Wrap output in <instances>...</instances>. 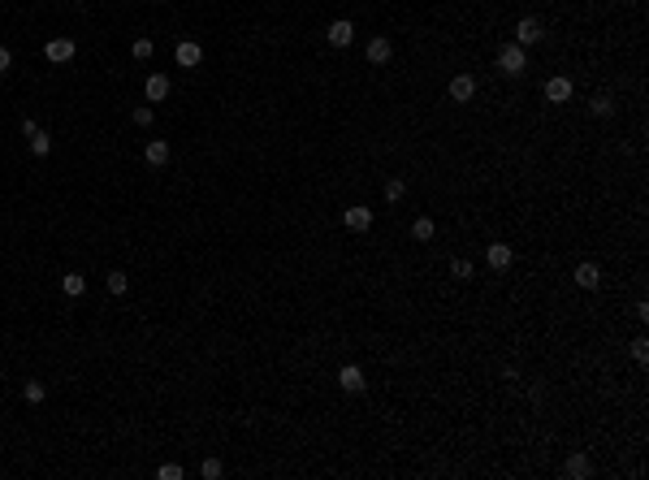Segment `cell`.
<instances>
[{
  "label": "cell",
  "mask_w": 649,
  "mask_h": 480,
  "mask_svg": "<svg viewBox=\"0 0 649 480\" xmlns=\"http://www.w3.org/2000/svg\"><path fill=\"white\" fill-rule=\"evenodd\" d=\"M152 52H156V43H152V39H135V43H130V57H135V61H148Z\"/></svg>",
  "instance_id": "ffe728a7"
},
{
  "label": "cell",
  "mask_w": 649,
  "mask_h": 480,
  "mask_svg": "<svg viewBox=\"0 0 649 480\" xmlns=\"http://www.w3.org/2000/svg\"><path fill=\"white\" fill-rule=\"evenodd\" d=\"M156 476H160V480H182V468H177V463H165Z\"/></svg>",
  "instance_id": "83f0119b"
},
{
  "label": "cell",
  "mask_w": 649,
  "mask_h": 480,
  "mask_svg": "<svg viewBox=\"0 0 649 480\" xmlns=\"http://www.w3.org/2000/svg\"><path fill=\"white\" fill-rule=\"evenodd\" d=\"M9 66H13V52H9V48H0V74H9Z\"/></svg>",
  "instance_id": "f1b7e54d"
},
{
  "label": "cell",
  "mask_w": 649,
  "mask_h": 480,
  "mask_svg": "<svg viewBox=\"0 0 649 480\" xmlns=\"http://www.w3.org/2000/svg\"><path fill=\"white\" fill-rule=\"evenodd\" d=\"M576 286H580V290H597V286H602V268H597L593 260L576 264Z\"/></svg>",
  "instance_id": "8992f818"
},
{
  "label": "cell",
  "mask_w": 649,
  "mask_h": 480,
  "mask_svg": "<svg viewBox=\"0 0 649 480\" xmlns=\"http://www.w3.org/2000/svg\"><path fill=\"white\" fill-rule=\"evenodd\" d=\"M485 260H490V268H511V260H515V251L507 247V243H490V251H485Z\"/></svg>",
  "instance_id": "8fae6325"
},
{
  "label": "cell",
  "mask_w": 649,
  "mask_h": 480,
  "mask_svg": "<svg viewBox=\"0 0 649 480\" xmlns=\"http://www.w3.org/2000/svg\"><path fill=\"white\" fill-rule=\"evenodd\" d=\"M221 472H225V468H221V459H204V468H200L204 480H221Z\"/></svg>",
  "instance_id": "603a6c76"
},
{
  "label": "cell",
  "mask_w": 649,
  "mask_h": 480,
  "mask_svg": "<svg viewBox=\"0 0 649 480\" xmlns=\"http://www.w3.org/2000/svg\"><path fill=\"white\" fill-rule=\"evenodd\" d=\"M329 48H351V39H355V26L347 22V18H338V22H329Z\"/></svg>",
  "instance_id": "52a82bcc"
},
{
  "label": "cell",
  "mask_w": 649,
  "mask_h": 480,
  "mask_svg": "<svg viewBox=\"0 0 649 480\" xmlns=\"http://www.w3.org/2000/svg\"><path fill=\"white\" fill-rule=\"evenodd\" d=\"M545 100H550V104L572 100V78H550V83H545Z\"/></svg>",
  "instance_id": "4fadbf2b"
},
{
  "label": "cell",
  "mask_w": 649,
  "mask_h": 480,
  "mask_svg": "<svg viewBox=\"0 0 649 480\" xmlns=\"http://www.w3.org/2000/svg\"><path fill=\"white\" fill-rule=\"evenodd\" d=\"M411 234L420 238V243H429V238L437 234V226H433V221H429V217H416V226H411Z\"/></svg>",
  "instance_id": "d6986e66"
},
{
  "label": "cell",
  "mask_w": 649,
  "mask_h": 480,
  "mask_svg": "<svg viewBox=\"0 0 649 480\" xmlns=\"http://www.w3.org/2000/svg\"><path fill=\"white\" fill-rule=\"evenodd\" d=\"M342 226H347L351 234H364V230L372 226V208H368V203H351V208H342Z\"/></svg>",
  "instance_id": "7a4b0ae2"
},
{
  "label": "cell",
  "mask_w": 649,
  "mask_h": 480,
  "mask_svg": "<svg viewBox=\"0 0 649 480\" xmlns=\"http://www.w3.org/2000/svg\"><path fill=\"white\" fill-rule=\"evenodd\" d=\"M632 359H637V363H649V342H645V338L632 342Z\"/></svg>",
  "instance_id": "484cf974"
},
{
  "label": "cell",
  "mask_w": 649,
  "mask_h": 480,
  "mask_svg": "<svg viewBox=\"0 0 649 480\" xmlns=\"http://www.w3.org/2000/svg\"><path fill=\"white\" fill-rule=\"evenodd\" d=\"M589 108H593V117H610L614 113V100L602 91V95H593V100H589Z\"/></svg>",
  "instance_id": "ac0fdd59"
},
{
  "label": "cell",
  "mask_w": 649,
  "mask_h": 480,
  "mask_svg": "<svg viewBox=\"0 0 649 480\" xmlns=\"http://www.w3.org/2000/svg\"><path fill=\"white\" fill-rule=\"evenodd\" d=\"M61 290L70 294V299H78V294L87 290V277H83V273H65V277H61Z\"/></svg>",
  "instance_id": "e0dca14e"
},
{
  "label": "cell",
  "mask_w": 649,
  "mask_h": 480,
  "mask_svg": "<svg viewBox=\"0 0 649 480\" xmlns=\"http://www.w3.org/2000/svg\"><path fill=\"white\" fill-rule=\"evenodd\" d=\"M338 386H342L347 394H360V390L368 386V381H364V372H360L355 363H342V372H338Z\"/></svg>",
  "instance_id": "9c48e42d"
},
{
  "label": "cell",
  "mask_w": 649,
  "mask_h": 480,
  "mask_svg": "<svg viewBox=\"0 0 649 480\" xmlns=\"http://www.w3.org/2000/svg\"><path fill=\"white\" fill-rule=\"evenodd\" d=\"M148 165H156V169L169 165V143H165V139H152V143H148Z\"/></svg>",
  "instance_id": "2e32d148"
},
{
  "label": "cell",
  "mask_w": 649,
  "mask_h": 480,
  "mask_svg": "<svg viewBox=\"0 0 649 480\" xmlns=\"http://www.w3.org/2000/svg\"><path fill=\"white\" fill-rule=\"evenodd\" d=\"M48 61H52V66H65V61H74V39H48Z\"/></svg>",
  "instance_id": "30bf717a"
},
{
  "label": "cell",
  "mask_w": 649,
  "mask_h": 480,
  "mask_svg": "<svg viewBox=\"0 0 649 480\" xmlns=\"http://www.w3.org/2000/svg\"><path fill=\"white\" fill-rule=\"evenodd\" d=\"M472 95H476V78H472V74H454V78H450V100L467 104Z\"/></svg>",
  "instance_id": "5b68a950"
},
{
  "label": "cell",
  "mask_w": 649,
  "mask_h": 480,
  "mask_svg": "<svg viewBox=\"0 0 649 480\" xmlns=\"http://www.w3.org/2000/svg\"><path fill=\"white\" fill-rule=\"evenodd\" d=\"M498 70L507 74V78H519V74L528 70V52H524L519 43H507V48L498 52Z\"/></svg>",
  "instance_id": "6da1fadb"
},
{
  "label": "cell",
  "mask_w": 649,
  "mask_h": 480,
  "mask_svg": "<svg viewBox=\"0 0 649 480\" xmlns=\"http://www.w3.org/2000/svg\"><path fill=\"white\" fill-rule=\"evenodd\" d=\"M108 290H113V294H126V290H130V277H126V273H108Z\"/></svg>",
  "instance_id": "cb8c5ba5"
},
{
  "label": "cell",
  "mask_w": 649,
  "mask_h": 480,
  "mask_svg": "<svg viewBox=\"0 0 649 480\" xmlns=\"http://www.w3.org/2000/svg\"><path fill=\"white\" fill-rule=\"evenodd\" d=\"M563 472L572 476V480H584V476L593 472V463H589V454H580V450H576L572 459H567V468H563Z\"/></svg>",
  "instance_id": "5bb4252c"
},
{
  "label": "cell",
  "mask_w": 649,
  "mask_h": 480,
  "mask_svg": "<svg viewBox=\"0 0 649 480\" xmlns=\"http://www.w3.org/2000/svg\"><path fill=\"white\" fill-rule=\"evenodd\" d=\"M22 134H26V143H30V152L35 156H48V148H52V139H48L35 121H22Z\"/></svg>",
  "instance_id": "ba28073f"
},
{
  "label": "cell",
  "mask_w": 649,
  "mask_h": 480,
  "mask_svg": "<svg viewBox=\"0 0 649 480\" xmlns=\"http://www.w3.org/2000/svg\"><path fill=\"white\" fill-rule=\"evenodd\" d=\"M545 35H541V22L537 18H519V26H515V43L519 48H532V43H541Z\"/></svg>",
  "instance_id": "277c9868"
},
{
  "label": "cell",
  "mask_w": 649,
  "mask_h": 480,
  "mask_svg": "<svg viewBox=\"0 0 649 480\" xmlns=\"http://www.w3.org/2000/svg\"><path fill=\"white\" fill-rule=\"evenodd\" d=\"M43 394H48L43 381H26V386H22V398H26V403H43Z\"/></svg>",
  "instance_id": "7402d4cb"
},
{
  "label": "cell",
  "mask_w": 649,
  "mask_h": 480,
  "mask_svg": "<svg viewBox=\"0 0 649 480\" xmlns=\"http://www.w3.org/2000/svg\"><path fill=\"white\" fill-rule=\"evenodd\" d=\"M389 57H394V43H389L385 35H377V39H368V61H372V66H385Z\"/></svg>",
  "instance_id": "7c38bea8"
},
{
  "label": "cell",
  "mask_w": 649,
  "mask_h": 480,
  "mask_svg": "<svg viewBox=\"0 0 649 480\" xmlns=\"http://www.w3.org/2000/svg\"><path fill=\"white\" fill-rule=\"evenodd\" d=\"M130 117H135V126H152V121H156V113H152L148 104H139V108H135V113H130Z\"/></svg>",
  "instance_id": "d4e9b609"
},
{
  "label": "cell",
  "mask_w": 649,
  "mask_h": 480,
  "mask_svg": "<svg viewBox=\"0 0 649 480\" xmlns=\"http://www.w3.org/2000/svg\"><path fill=\"white\" fill-rule=\"evenodd\" d=\"M173 61H177V66H182V70H195V66H200V61H204V48L195 43V39H182V43L173 48Z\"/></svg>",
  "instance_id": "3957f363"
},
{
  "label": "cell",
  "mask_w": 649,
  "mask_h": 480,
  "mask_svg": "<svg viewBox=\"0 0 649 480\" xmlns=\"http://www.w3.org/2000/svg\"><path fill=\"white\" fill-rule=\"evenodd\" d=\"M403 195H407V182H403V178H389V182H385V199H389V203H398Z\"/></svg>",
  "instance_id": "44dd1931"
},
{
  "label": "cell",
  "mask_w": 649,
  "mask_h": 480,
  "mask_svg": "<svg viewBox=\"0 0 649 480\" xmlns=\"http://www.w3.org/2000/svg\"><path fill=\"white\" fill-rule=\"evenodd\" d=\"M143 91H148V100H152V104H160V100L169 95V78H165V74H152V78H148V87H143Z\"/></svg>",
  "instance_id": "9a60e30c"
},
{
  "label": "cell",
  "mask_w": 649,
  "mask_h": 480,
  "mask_svg": "<svg viewBox=\"0 0 649 480\" xmlns=\"http://www.w3.org/2000/svg\"><path fill=\"white\" fill-rule=\"evenodd\" d=\"M450 273L459 277V281H467V277H472V264H467V260H450Z\"/></svg>",
  "instance_id": "4316f807"
}]
</instances>
